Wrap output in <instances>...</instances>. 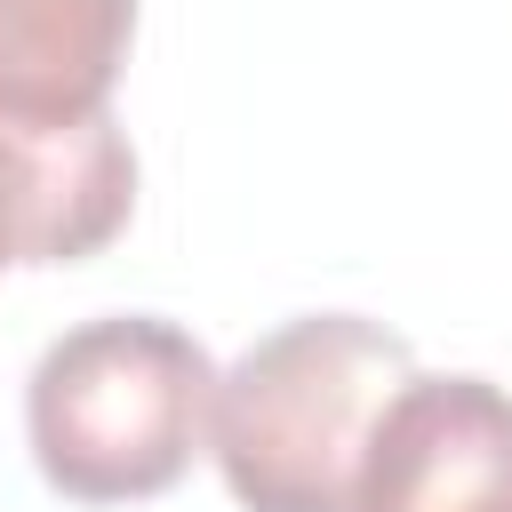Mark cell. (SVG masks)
I'll use <instances>...</instances> for the list:
<instances>
[{
    "label": "cell",
    "mask_w": 512,
    "mask_h": 512,
    "mask_svg": "<svg viewBox=\"0 0 512 512\" xmlns=\"http://www.w3.org/2000/svg\"><path fill=\"white\" fill-rule=\"evenodd\" d=\"M136 0H0V112H96L120 80Z\"/></svg>",
    "instance_id": "5"
},
{
    "label": "cell",
    "mask_w": 512,
    "mask_h": 512,
    "mask_svg": "<svg viewBox=\"0 0 512 512\" xmlns=\"http://www.w3.org/2000/svg\"><path fill=\"white\" fill-rule=\"evenodd\" d=\"M352 512H512V392L408 376L368 432Z\"/></svg>",
    "instance_id": "3"
},
{
    "label": "cell",
    "mask_w": 512,
    "mask_h": 512,
    "mask_svg": "<svg viewBox=\"0 0 512 512\" xmlns=\"http://www.w3.org/2000/svg\"><path fill=\"white\" fill-rule=\"evenodd\" d=\"M216 360L160 312H104L64 328L24 384V440L56 496L136 504L192 472L208 440Z\"/></svg>",
    "instance_id": "2"
},
{
    "label": "cell",
    "mask_w": 512,
    "mask_h": 512,
    "mask_svg": "<svg viewBox=\"0 0 512 512\" xmlns=\"http://www.w3.org/2000/svg\"><path fill=\"white\" fill-rule=\"evenodd\" d=\"M136 208V152L112 104L32 120L0 112V264H80Z\"/></svg>",
    "instance_id": "4"
},
{
    "label": "cell",
    "mask_w": 512,
    "mask_h": 512,
    "mask_svg": "<svg viewBox=\"0 0 512 512\" xmlns=\"http://www.w3.org/2000/svg\"><path fill=\"white\" fill-rule=\"evenodd\" d=\"M408 376V336L368 312H304L256 336L208 400V448L240 512H352L368 432Z\"/></svg>",
    "instance_id": "1"
}]
</instances>
